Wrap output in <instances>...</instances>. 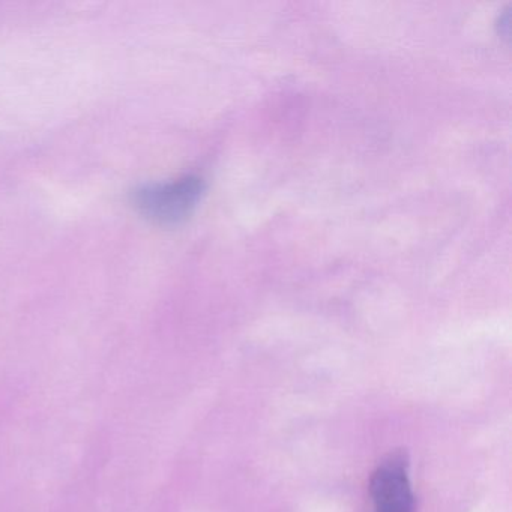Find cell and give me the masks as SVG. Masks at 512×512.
Listing matches in <instances>:
<instances>
[{
	"label": "cell",
	"instance_id": "cell-1",
	"mask_svg": "<svg viewBox=\"0 0 512 512\" xmlns=\"http://www.w3.org/2000/svg\"><path fill=\"white\" fill-rule=\"evenodd\" d=\"M205 193L199 176L143 185L134 193V205L148 220L164 226L184 223L193 215Z\"/></svg>",
	"mask_w": 512,
	"mask_h": 512
},
{
	"label": "cell",
	"instance_id": "cell-2",
	"mask_svg": "<svg viewBox=\"0 0 512 512\" xmlns=\"http://www.w3.org/2000/svg\"><path fill=\"white\" fill-rule=\"evenodd\" d=\"M406 452L389 454L371 476L370 493L374 512H413L415 497L409 481Z\"/></svg>",
	"mask_w": 512,
	"mask_h": 512
}]
</instances>
